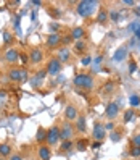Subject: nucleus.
Instances as JSON below:
<instances>
[{"instance_id": "22", "label": "nucleus", "mask_w": 140, "mask_h": 160, "mask_svg": "<svg viewBox=\"0 0 140 160\" xmlns=\"http://www.w3.org/2000/svg\"><path fill=\"white\" fill-rule=\"evenodd\" d=\"M87 49V42L86 41H76V44H74V50H76L77 53H82V52H86Z\"/></svg>"}, {"instance_id": "4", "label": "nucleus", "mask_w": 140, "mask_h": 160, "mask_svg": "<svg viewBox=\"0 0 140 160\" xmlns=\"http://www.w3.org/2000/svg\"><path fill=\"white\" fill-rule=\"evenodd\" d=\"M7 74H8V79H12L13 82H23L29 76L26 68H10Z\"/></svg>"}, {"instance_id": "2", "label": "nucleus", "mask_w": 140, "mask_h": 160, "mask_svg": "<svg viewBox=\"0 0 140 160\" xmlns=\"http://www.w3.org/2000/svg\"><path fill=\"white\" fill-rule=\"evenodd\" d=\"M74 134H76V126H74V123L64 120L60 125V138H61V141H71L74 138Z\"/></svg>"}, {"instance_id": "13", "label": "nucleus", "mask_w": 140, "mask_h": 160, "mask_svg": "<svg viewBox=\"0 0 140 160\" xmlns=\"http://www.w3.org/2000/svg\"><path fill=\"white\" fill-rule=\"evenodd\" d=\"M71 37H72V41L76 42V41H82L84 37H86V28H82V26H76V28H72L71 29Z\"/></svg>"}, {"instance_id": "17", "label": "nucleus", "mask_w": 140, "mask_h": 160, "mask_svg": "<svg viewBox=\"0 0 140 160\" xmlns=\"http://www.w3.org/2000/svg\"><path fill=\"white\" fill-rule=\"evenodd\" d=\"M13 154V147L10 142H2L0 144V155H2L3 158H8Z\"/></svg>"}, {"instance_id": "27", "label": "nucleus", "mask_w": 140, "mask_h": 160, "mask_svg": "<svg viewBox=\"0 0 140 160\" xmlns=\"http://www.w3.org/2000/svg\"><path fill=\"white\" fill-rule=\"evenodd\" d=\"M132 117H134V110H132V108L124 112V121H126V123H127V121H130V120H132Z\"/></svg>"}, {"instance_id": "38", "label": "nucleus", "mask_w": 140, "mask_h": 160, "mask_svg": "<svg viewBox=\"0 0 140 160\" xmlns=\"http://www.w3.org/2000/svg\"><path fill=\"white\" fill-rule=\"evenodd\" d=\"M3 36H5V42H7V44L10 42V41H13V36H10V32H8V31H5Z\"/></svg>"}, {"instance_id": "40", "label": "nucleus", "mask_w": 140, "mask_h": 160, "mask_svg": "<svg viewBox=\"0 0 140 160\" xmlns=\"http://www.w3.org/2000/svg\"><path fill=\"white\" fill-rule=\"evenodd\" d=\"M123 3H124V5H129V7H134V5H135V2H134V0H124Z\"/></svg>"}, {"instance_id": "34", "label": "nucleus", "mask_w": 140, "mask_h": 160, "mask_svg": "<svg viewBox=\"0 0 140 160\" xmlns=\"http://www.w3.org/2000/svg\"><path fill=\"white\" fill-rule=\"evenodd\" d=\"M108 15H110V20H111V21H118L119 15H118L116 12H108Z\"/></svg>"}, {"instance_id": "43", "label": "nucleus", "mask_w": 140, "mask_h": 160, "mask_svg": "<svg viewBox=\"0 0 140 160\" xmlns=\"http://www.w3.org/2000/svg\"><path fill=\"white\" fill-rule=\"evenodd\" d=\"M135 12H137V15H140V8H137V10H135Z\"/></svg>"}, {"instance_id": "41", "label": "nucleus", "mask_w": 140, "mask_h": 160, "mask_svg": "<svg viewBox=\"0 0 140 160\" xmlns=\"http://www.w3.org/2000/svg\"><path fill=\"white\" fill-rule=\"evenodd\" d=\"M100 146H101V142H98V141H95V142L92 144V147H93V149H98Z\"/></svg>"}, {"instance_id": "30", "label": "nucleus", "mask_w": 140, "mask_h": 160, "mask_svg": "<svg viewBox=\"0 0 140 160\" xmlns=\"http://www.w3.org/2000/svg\"><path fill=\"white\" fill-rule=\"evenodd\" d=\"M132 146L140 147V133H135V134L132 136Z\"/></svg>"}, {"instance_id": "36", "label": "nucleus", "mask_w": 140, "mask_h": 160, "mask_svg": "<svg viewBox=\"0 0 140 160\" xmlns=\"http://www.w3.org/2000/svg\"><path fill=\"white\" fill-rule=\"evenodd\" d=\"M45 76H47V70H40V71H39V74H35V78L39 79V81H40V79H44Z\"/></svg>"}, {"instance_id": "23", "label": "nucleus", "mask_w": 140, "mask_h": 160, "mask_svg": "<svg viewBox=\"0 0 140 160\" xmlns=\"http://www.w3.org/2000/svg\"><path fill=\"white\" fill-rule=\"evenodd\" d=\"M108 136H110V139L113 141V142H119L121 138H123V133H121L119 129H113V131H111V133H110Z\"/></svg>"}, {"instance_id": "11", "label": "nucleus", "mask_w": 140, "mask_h": 160, "mask_svg": "<svg viewBox=\"0 0 140 160\" xmlns=\"http://www.w3.org/2000/svg\"><path fill=\"white\" fill-rule=\"evenodd\" d=\"M105 115H106V118H108V120L114 121V118L119 115V105H118L116 102H110L108 105H106V112H105Z\"/></svg>"}, {"instance_id": "20", "label": "nucleus", "mask_w": 140, "mask_h": 160, "mask_svg": "<svg viewBox=\"0 0 140 160\" xmlns=\"http://www.w3.org/2000/svg\"><path fill=\"white\" fill-rule=\"evenodd\" d=\"M76 147V144H74V141H61V152H71V150Z\"/></svg>"}, {"instance_id": "32", "label": "nucleus", "mask_w": 140, "mask_h": 160, "mask_svg": "<svg viewBox=\"0 0 140 160\" xmlns=\"http://www.w3.org/2000/svg\"><path fill=\"white\" fill-rule=\"evenodd\" d=\"M130 103H132L134 107L135 105H140V97L138 96H132V97H130Z\"/></svg>"}, {"instance_id": "15", "label": "nucleus", "mask_w": 140, "mask_h": 160, "mask_svg": "<svg viewBox=\"0 0 140 160\" xmlns=\"http://www.w3.org/2000/svg\"><path fill=\"white\" fill-rule=\"evenodd\" d=\"M95 2H79V7H77V13L81 16H89L90 12H92V7Z\"/></svg>"}, {"instance_id": "28", "label": "nucleus", "mask_w": 140, "mask_h": 160, "mask_svg": "<svg viewBox=\"0 0 140 160\" xmlns=\"http://www.w3.org/2000/svg\"><path fill=\"white\" fill-rule=\"evenodd\" d=\"M87 147V141H76V149L77 150H84Z\"/></svg>"}, {"instance_id": "33", "label": "nucleus", "mask_w": 140, "mask_h": 160, "mask_svg": "<svg viewBox=\"0 0 140 160\" xmlns=\"http://www.w3.org/2000/svg\"><path fill=\"white\" fill-rule=\"evenodd\" d=\"M20 60H21L23 65H27V63H29V55H26V53L21 55V53H20Z\"/></svg>"}, {"instance_id": "19", "label": "nucleus", "mask_w": 140, "mask_h": 160, "mask_svg": "<svg viewBox=\"0 0 140 160\" xmlns=\"http://www.w3.org/2000/svg\"><path fill=\"white\" fill-rule=\"evenodd\" d=\"M108 20H110L108 10H106V8H101V10L98 12V15H97V21H98L100 24H105V23H106Z\"/></svg>"}, {"instance_id": "42", "label": "nucleus", "mask_w": 140, "mask_h": 160, "mask_svg": "<svg viewBox=\"0 0 140 160\" xmlns=\"http://www.w3.org/2000/svg\"><path fill=\"white\" fill-rule=\"evenodd\" d=\"M135 36L138 37V39H140V28H138V29H137V32H135Z\"/></svg>"}, {"instance_id": "3", "label": "nucleus", "mask_w": 140, "mask_h": 160, "mask_svg": "<svg viewBox=\"0 0 140 160\" xmlns=\"http://www.w3.org/2000/svg\"><path fill=\"white\" fill-rule=\"evenodd\" d=\"M61 141L60 138V125H53L49 131H47V146H50V147H55L58 142Z\"/></svg>"}, {"instance_id": "5", "label": "nucleus", "mask_w": 140, "mask_h": 160, "mask_svg": "<svg viewBox=\"0 0 140 160\" xmlns=\"http://www.w3.org/2000/svg\"><path fill=\"white\" fill-rule=\"evenodd\" d=\"M45 70H47V74H50V76H57V74H60L61 70H63V63L57 57H53V58L49 60Z\"/></svg>"}, {"instance_id": "26", "label": "nucleus", "mask_w": 140, "mask_h": 160, "mask_svg": "<svg viewBox=\"0 0 140 160\" xmlns=\"http://www.w3.org/2000/svg\"><path fill=\"white\" fill-rule=\"evenodd\" d=\"M129 154H130V157L138 158V157H140V147H137V146H132V149L129 150Z\"/></svg>"}, {"instance_id": "18", "label": "nucleus", "mask_w": 140, "mask_h": 160, "mask_svg": "<svg viewBox=\"0 0 140 160\" xmlns=\"http://www.w3.org/2000/svg\"><path fill=\"white\" fill-rule=\"evenodd\" d=\"M113 58H114L116 62H123L124 58H127V47H119V49L114 52Z\"/></svg>"}, {"instance_id": "16", "label": "nucleus", "mask_w": 140, "mask_h": 160, "mask_svg": "<svg viewBox=\"0 0 140 160\" xmlns=\"http://www.w3.org/2000/svg\"><path fill=\"white\" fill-rule=\"evenodd\" d=\"M37 154H39L40 160H50L52 158V149H50V146L42 144L39 147V150H37Z\"/></svg>"}, {"instance_id": "25", "label": "nucleus", "mask_w": 140, "mask_h": 160, "mask_svg": "<svg viewBox=\"0 0 140 160\" xmlns=\"http://www.w3.org/2000/svg\"><path fill=\"white\" fill-rule=\"evenodd\" d=\"M71 42H72V37H71V34H69V32L61 36V44H63V47H68Z\"/></svg>"}, {"instance_id": "14", "label": "nucleus", "mask_w": 140, "mask_h": 160, "mask_svg": "<svg viewBox=\"0 0 140 160\" xmlns=\"http://www.w3.org/2000/svg\"><path fill=\"white\" fill-rule=\"evenodd\" d=\"M74 126H76V131L77 133H86L87 131V120H86V115H79L77 117V120H76V123H74Z\"/></svg>"}, {"instance_id": "29", "label": "nucleus", "mask_w": 140, "mask_h": 160, "mask_svg": "<svg viewBox=\"0 0 140 160\" xmlns=\"http://www.w3.org/2000/svg\"><path fill=\"white\" fill-rule=\"evenodd\" d=\"M105 129L106 131H110V133H111V131H113V129H116V123H114V121H108V123H105Z\"/></svg>"}, {"instance_id": "39", "label": "nucleus", "mask_w": 140, "mask_h": 160, "mask_svg": "<svg viewBox=\"0 0 140 160\" xmlns=\"http://www.w3.org/2000/svg\"><path fill=\"white\" fill-rule=\"evenodd\" d=\"M130 73H135V70H137V63L135 62H130Z\"/></svg>"}, {"instance_id": "24", "label": "nucleus", "mask_w": 140, "mask_h": 160, "mask_svg": "<svg viewBox=\"0 0 140 160\" xmlns=\"http://www.w3.org/2000/svg\"><path fill=\"white\" fill-rule=\"evenodd\" d=\"M49 29L52 31V34H60L61 24H58V23H50V24H49Z\"/></svg>"}, {"instance_id": "10", "label": "nucleus", "mask_w": 140, "mask_h": 160, "mask_svg": "<svg viewBox=\"0 0 140 160\" xmlns=\"http://www.w3.org/2000/svg\"><path fill=\"white\" fill-rule=\"evenodd\" d=\"M27 55H29V63H32V65L42 63V60H44V52L40 49H37V47H32Z\"/></svg>"}, {"instance_id": "35", "label": "nucleus", "mask_w": 140, "mask_h": 160, "mask_svg": "<svg viewBox=\"0 0 140 160\" xmlns=\"http://www.w3.org/2000/svg\"><path fill=\"white\" fill-rule=\"evenodd\" d=\"M8 160H24L21 154H12L10 157H8Z\"/></svg>"}, {"instance_id": "12", "label": "nucleus", "mask_w": 140, "mask_h": 160, "mask_svg": "<svg viewBox=\"0 0 140 160\" xmlns=\"http://www.w3.org/2000/svg\"><path fill=\"white\" fill-rule=\"evenodd\" d=\"M57 58L61 62V63H66V62H69V58H71V52H69V47H60V49L57 50Z\"/></svg>"}, {"instance_id": "37", "label": "nucleus", "mask_w": 140, "mask_h": 160, "mask_svg": "<svg viewBox=\"0 0 140 160\" xmlns=\"http://www.w3.org/2000/svg\"><path fill=\"white\" fill-rule=\"evenodd\" d=\"M103 89H105V92H111V91L114 89V82H106V86Z\"/></svg>"}, {"instance_id": "8", "label": "nucleus", "mask_w": 140, "mask_h": 160, "mask_svg": "<svg viewBox=\"0 0 140 160\" xmlns=\"http://www.w3.org/2000/svg\"><path fill=\"white\" fill-rule=\"evenodd\" d=\"M3 58H5V62H7V63L13 65V63H16L18 60H20V52H18V50L15 49V47H10V49H7V50H5Z\"/></svg>"}, {"instance_id": "31", "label": "nucleus", "mask_w": 140, "mask_h": 160, "mask_svg": "<svg viewBox=\"0 0 140 160\" xmlns=\"http://www.w3.org/2000/svg\"><path fill=\"white\" fill-rule=\"evenodd\" d=\"M81 63L84 65V67H87V65H90V63H92V57H90V55H86V57H84V58L81 60Z\"/></svg>"}, {"instance_id": "6", "label": "nucleus", "mask_w": 140, "mask_h": 160, "mask_svg": "<svg viewBox=\"0 0 140 160\" xmlns=\"http://www.w3.org/2000/svg\"><path fill=\"white\" fill-rule=\"evenodd\" d=\"M92 138L95 141H98V142H103V139L106 138V129H105L103 123H100V121H95V123H93Z\"/></svg>"}, {"instance_id": "21", "label": "nucleus", "mask_w": 140, "mask_h": 160, "mask_svg": "<svg viewBox=\"0 0 140 160\" xmlns=\"http://www.w3.org/2000/svg\"><path fill=\"white\" fill-rule=\"evenodd\" d=\"M35 141H37V142H45V141H47V129H44L42 126H40L39 129H37Z\"/></svg>"}, {"instance_id": "1", "label": "nucleus", "mask_w": 140, "mask_h": 160, "mask_svg": "<svg viewBox=\"0 0 140 160\" xmlns=\"http://www.w3.org/2000/svg\"><path fill=\"white\" fill-rule=\"evenodd\" d=\"M72 84L79 91H92L95 88V78L89 73H77L72 78Z\"/></svg>"}, {"instance_id": "7", "label": "nucleus", "mask_w": 140, "mask_h": 160, "mask_svg": "<svg viewBox=\"0 0 140 160\" xmlns=\"http://www.w3.org/2000/svg\"><path fill=\"white\" fill-rule=\"evenodd\" d=\"M45 45H47V49H60L61 47V34H49V37H47V41H45Z\"/></svg>"}, {"instance_id": "9", "label": "nucleus", "mask_w": 140, "mask_h": 160, "mask_svg": "<svg viewBox=\"0 0 140 160\" xmlns=\"http://www.w3.org/2000/svg\"><path fill=\"white\" fill-rule=\"evenodd\" d=\"M79 110L76 105H72V103H69V105H66V108H64V118H66L68 121H76L77 117H79Z\"/></svg>"}]
</instances>
